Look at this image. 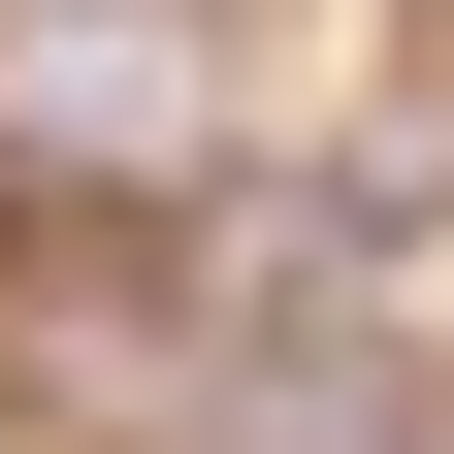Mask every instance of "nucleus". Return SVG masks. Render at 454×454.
<instances>
[]
</instances>
